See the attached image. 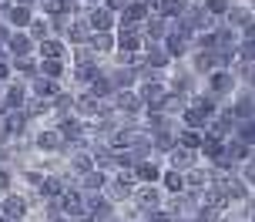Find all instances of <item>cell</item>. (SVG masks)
<instances>
[{
  "label": "cell",
  "instance_id": "f5cc1de1",
  "mask_svg": "<svg viewBox=\"0 0 255 222\" xmlns=\"http://www.w3.org/2000/svg\"><path fill=\"white\" fill-rule=\"evenodd\" d=\"M111 222H125V219H121V216H115V219H111Z\"/></svg>",
  "mask_w": 255,
  "mask_h": 222
},
{
  "label": "cell",
  "instance_id": "ee69618b",
  "mask_svg": "<svg viewBox=\"0 0 255 222\" xmlns=\"http://www.w3.org/2000/svg\"><path fill=\"white\" fill-rule=\"evenodd\" d=\"M141 222H175V219H171L165 209H154V212H148V216H144Z\"/></svg>",
  "mask_w": 255,
  "mask_h": 222
},
{
  "label": "cell",
  "instance_id": "8d00e7d4",
  "mask_svg": "<svg viewBox=\"0 0 255 222\" xmlns=\"http://www.w3.org/2000/svg\"><path fill=\"white\" fill-rule=\"evenodd\" d=\"M185 7H188V0H154V13H161L165 20L181 17V13H185Z\"/></svg>",
  "mask_w": 255,
  "mask_h": 222
},
{
  "label": "cell",
  "instance_id": "f6af8a7d",
  "mask_svg": "<svg viewBox=\"0 0 255 222\" xmlns=\"http://www.w3.org/2000/svg\"><path fill=\"white\" fill-rule=\"evenodd\" d=\"M10 78H13V71H10V57H0V84H7Z\"/></svg>",
  "mask_w": 255,
  "mask_h": 222
},
{
  "label": "cell",
  "instance_id": "db71d44e",
  "mask_svg": "<svg viewBox=\"0 0 255 222\" xmlns=\"http://www.w3.org/2000/svg\"><path fill=\"white\" fill-rule=\"evenodd\" d=\"M0 222H10V219H7V216H0Z\"/></svg>",
  "mask_w": 255,
  "mask_h": 222
},
{
  "label": "cell",
  "instance_id": "7402d4cb",
  "mask_svg": "<svg viewBox=\"0 0 255 222\" xmlns=\"http://www.w3.org/2000/svg\"><path fill=\"white\" fill-rule=\"evenodd\" d=\"M181 175H185V189H191V192H205L208 185L215 182V179H212V169H208L205 162H198L195 169L181 172Z\"/></svg>",
  "mask_w": 255,
  "mask_h": 222
},
{
  "label": "cell",
  "instance_id": "83f0119b",
  "mask_svg": "<svg viewBox=\"0 0 255 222\" xmlns=\"http://www.w3.org/2000/svg\"><path fill=\"white\" fill-rule=\"evenodd\" d=\"M222 155L229 158V162H235V165H242V162L255 158V148H252V145H245V142H239V138L232 135V138H225V152H222Z\"/></svg>",
  "mask_w": 255,
  "mask_h": 222
},
{
  "label": "cell",
  "instance_id": "d590c367",
  "mask_svg": "<svg viewBox=\"0 0 255 222\" xmlns=\"http://www.w3.org/2000/svg\"><path fill=\"white\" fill-rule=\"evenodd\" d=\"M10 71H13V78H37V57H13L10 61Z\"/></svg>",
  "mask_w": 255,
  "mask_h": 222
},
{
  "label": "cell",
  "instance_id": "603a6c76",
  "mask_svg": "<svg viewBox=\"0 0 255 222\" xmlns=\"http://www.w3.org/2000/svg\"><path fill=\"white\" fill-rule=\"evenodd\" d=\"M64 179H61V172H47L44 175V182L37 185V199L40 202H54V199H61L64 196Z\"/></svg>",
  "mask_w": 255,
  "mask_h": 222
},
{
  "label": "cell",
  "instance_id": "9c48e42d",
  "mask_svg": "<svg viewBox=\"0 0 255 222\" xmlns=\"http://www.w3.org/2000/svg\"><path fill=\"white\" fill-rule=\"evenodd\" d=\"M81 17H84V24L91 27V34H108V30L118 27V13H111L108 7H101V3H98V7H84Z\"/></svg>",
  "mask_w": 255,
  "mask_h": 222
},
{
  "label": "cell",
  "instance_id": "8fae6325",
  "mask_svg": "<svg viewBox=\"0 0 255 222\" xmlns=\"http://www.w3.org/2000/svg\"><path fill=\"white\" fill-rule=\"evenodd\" d=\"M0 98H3L7 111H20V108L27 105V98H30V91H27V81H24V78H10L3 88H0Z\"/></svg>",
  "mask_w": 255,
  "mask_h": 222
},
{
  "label": "cell",
  "instance_id": "d4e9b609",
  "mask_svg": "<svg viewBox=\"0 0 255 222\" xmlns=\"http://www.w3.org/2000/svg\"><path fill=\"white\" fill-rule=\"evenodd\" d=\"M67 57H47V61H37V74H44V78L57 81V84H64L67 81Z\"/></svg>",
  "mask_w": 255,
  "mask_h": 222
},
{
  "label": "cell",
  "instance_id": "681fc988",
  "mask_svg": "<svg viewBox=\"0 0 255 222\" xmlns=\"http://www.w3.org/2000/svg\"><path fill=\"white\" fill-rule=\"evenodd\" d=\"M47 222H74V219H67V216H54V219H47Z\"/></svg>",
  "mask_w": 255,
  "mask_h": 222
},
{
  "label": "cell",
  "instance_id": "f907efd6",
  "mask_svg": "<svg viewBox=\"0 0 255 222\" xmlns=\"http://www.w3.org/2000/svg\"><path fill=\"white\" fill-rule=\"evenodd\" d=\"M0 118H7V105H3V98H0Z\"/></svg>",
  "mask_w": 255,
  "mask_h": 222
},
{
  "label": "cell",
  "instance_id": "f546056e",
  "mask_svg": "<svg viewBox=\"0 0 255 222\" xmlns=\"http://www.w3.org/2000/svg\"><path fill=\"white\" fill-rule=\"evenodd\" d=\"M34 125H51V101H40V98H27V105L20 108Z\"/></svg>",
  "mask_w": 255,
  "mask_h": 222
},
{
  "label": "cell",
  "instance_id": "6da1fadb",
  "mask_svg": "<svg viewBox=\"0 0 255 222\" xmlns=\"http://www.w3.org/2000/svg\"><path fill=\"white\" fill-rule=\"evenodd\" d=\"M37 209H40L37 192L10 189V192H3V196H0V216H7L10 222H30Z\"/></svg>",
  "mask_w": 255,
  "mask_h": 222
},
{
  "label": "cell",
  "instance_id": "cb8c5ba5",
  "mask_svg": "<svg viewBox=\"0 0 255 222\" xmlns=\"http://www.w3.org/2000/svg\"><path fill=\"white\" fill-rule=\"evenodd\" d=\"M34 7L30 3H13L10 10H7V17H3V24L10 27V30H27V24L34 20Z\"/></svg>",
  "mask_w": 255,
  "mask_h": 222
},
{
  "label": "cell",
  "instance_id": "b9f144b4",
  "mask_svg": "<svg viewBox=\"0 0 255 222\" xmlns=\"http://www.w3.org/2000/svg\"><path fill=\"white\" fill-rule=\"evenodd\" d=\"M202 7L208 13H212V17H215V20H222V17H225V13H229V7H232V0H202Z\"/></svg>",
  "mask_w": 255,
  "mask_h": 222
},
{
  "label": "cell",
  "instance_id": "7c38bea8",
  "mask_svg": "<svg viewBox=\"0 0 255 222\" xmlns=\"http://www.w3.org/2000/svg\"><path fill=\"white\" fill-rule=\"evenodd\" d=\"M144 37H141V27H115V51L125 54H141Z\"/></svg>",
  "mask_w": 255,
  "mask_h": 222
},
{
  "label": "cell",
  "instance_id": "4316f807",
  "mask_svg": "<svg viewBox=\"0 0 255 222\" xmlns=\"http://www.w3.org/2000/svg\"><path fill=\"white\" fill-rule=\"evenodd\" d=\"M57 202H61V216H67V219H81L84 216V196L77 189H64V196Z\"/></svg>",
  "mask_w": 255,
  "mask_h": 222
},
{
  "label": "cell",
  "instance_id": "52a82bcc",
  "mask_svg": "<svg viewBox=\"0 0 255 222\" xmlns=\"http://www.w3.org/2000/svg\"><path fill=\"white\" fill-rule=\"evenodd\" d=\"M131 206H134L141 216H148V212H154V209L165 206V192H161L158 185H134V192H131Z\"/></svg>",
  "mask_w": 255,
  "mask_h": 222
},
{
  "label": "cell",
  "instance_id": "60d3db41",
  "mask_svg": "<svg viewBox=\"0 0 255 222\" xmlns=\"http://www.w3.org/2000/svg\"><path fill=\"white\" fill-rule=\"evenodd\" d=\"M88 91L94 94L98 101H108V98L115 94V88H111V81H108V74H104V71H101V74H98V78H94V81H91V84H88Z\"/></svg>",
  "mask_w": 255,
  "mask_h": 222
},
{
  "label": "cell",
  "instance_id": "bcb514c9",
  "mask_svg": "<svg viewBox=\"0 0 255 222\" xmlns=\"http://www.w3.org/2000/svg\"><path fill=\"white\" fill-rule=\"evenodd\" d=\"M125 3H128V0H101V7H108L111 13H121V10H125Z\"/></svg>",
  "mask_w": 255,
  "mask_h": 222
},
{
  "label": "cell",
  "instance_id": "7bdbcfd3",
  "mask_svg": "<svg viewBox=\"0 0 255 222\" xmlns=\"http://www.w3.org/2000/svg\"><path fill=\"white\" fill-rule=\"evenodd\" d=\"M10 189H17V172L7 169V165H0V196L10 192Z\"/></svg>",
  "mask_w": 255,
  "mask_h": 222
},
{
  "label": "cell",
  "instance_id": "9f6ffc18",
  "mask_svg": "<svg viewBox=\"0 0 255 222\" xmlns=\"http://www.w3.org/2000/svg\"><path fill=\"white\" fill-rule=\"evenodd\" d=\"M232 222H235V219H232Z\"/></svg>",
  "mask_w": 255,
  "mask_h": 222
},
{
  "label": "cell",
  "instance_id": "8992f818",
  "mask_svg": "<svg viewBox=\"0 0 255 222\" xmlns=\"http://www.w3.org/2000/svg\"><path fill=\"white\" fill-rule=\"evenodd\" d=\"M225 105H229L235 125H242V121H255V88H239Z\"/></svg>",
  "mask_w": 255,
  "mask_h": 222
},
{
  "label": "cell",
  "instance_id": "44dd1931",
  "mask_svg": "<svg viewBox=\"0 0 255 222\" xmlns=\"http://www.w3.org/2000/svg\"><path fill=\"white\" fill-rule=\"evenodd\" d=\"M235 118H232V111H229V105H218V115L208 121V128L205 131H212V135H218V138H232L235 135Z\"/></svg>",
  "mask_w": 255,
  "mask_h": 222
},
{
  "label": "cell",
  "instance_id": "f35d334b",
  "mask_svg": "<svg viewBox=\"0 0 255 222\" xmlns=\"http://www.w3.org/2000/svg\"><path fill=\"white\" fill-rule=\"evenodd\" d=\"M175 145H178V148H188V152H198V148H202V131H188V128L178 125V131H175Z\"/></svg>",
  "mask_w": 255,
  "mask_h": 222
},
{
  "label": "cell",
  "instance_id": "2e32d148",
  "mask_svg": "<svg viewBox=\"0 0 255 222\" xmlns=\"http://www.w3.org/2000/svg\"><path fill=\"white\" fill-rule=\"evenodd\" d=\"M181 17H185V20L191 24V30H195V34H208V30H212V27L218 24V20H215V17H212L208 10H205L202 3H188Z\"/></svg>",
  "mask_w": 255,
  "mask_h": 222
},
{
  "label": "cell",
  "instance_id": "836d02e7",
  "mask_svg": "<svg viewBox=\"0 0 255 222\" xmlns=\"http://www.w3.org/2000/svg\"><path fill=\"white\" fill-rule=\"evenodd\" d=\"M188 108V94H178V91H165V101H161V115L168 118H178L181 111Z\"/></svg>",
  "mask_w": 255,
  "mask_h": 222
},
{
  "label": "cell",
  "instance_id": "c3c4849f",
  "mask_svg": "<svg viewBox=\"0 0 255 222\" xmlns=\"http://www.w3.org/2000/svg\"><path fill=\"white\" fill-rule=\"evenodd\" d=\"M101 0H81V7H98Z\"/></svg>",
  "mask_w": 255,
  "mask_h": 222
},
{
  "label": "cell",
  "instance_id": "ac0fdd59",
  "mask_svg": "<svg viewBox=\"0 0 255 222\" xmlns=\"http://www.w3.org/2000/svg\"><path fill=\"white\" fill-rule=\"evenodd\" d=\"M148 13H151V7H148L144 0H128L125 10L118 13V27H141Z\"/></svg>",
  "mask_w": 255,
  "mask_h": 222
},
{
  "label": "cell",
  "instance_id": "3957f363",
  "mask_svg": "<svg viewBox=\"0 0 255 222\" xmlns=\"http://www.w3.org/2000/svg\"><path fill=\"white\" fill-rule=\"evenodd\" d=\"M202 91L212 94L218 105H225L232 94L239 91V81H235L232 71H222V67H218V71H212V74H205V78H202Z\"/></svg>",
  "mask_w": 255,
  "mask_h": 222
},
{
  "label": "cell",
  "instance_id": "277c9868",
  "mask_svg": "<svg viewBox=\"0 0 255 222\" xmlns=\"http://www.w3.org/2000/svg\"><path fill=\"white\" fill-rule=\"evenodd\" d=\"M202 88V81L195 78L188 71V64L181 61V64H171L165 71V91H178V94H195Z\"/></svg>",
  "mask_w": 255,
  "mask_h": 222
},
{
  "label": "cell",
  "instance_id": "d6a6232c",
  "mask_svg": "<svg viewBox=\"0 0 255 222\" xmlns=\"http://www.w3.org/2000/svg\"><path fill=\"white\" fill-rule=\"evenodd\" d=\"M128 155H131V162L138 165V162H144V158H154L151 152V135L148 131H138V138H134V145L128 148Z\"/></svg>",
  "mask_w": 255,
  "mask_h": 222
},
{
  "label": "cell",
  "instance_id": "e0dca14e",
  "mask_svg": "<svg viewBox=\"0 0 255 222\" xmlns=\"http://www.w3.org/2000/svg\"><path fill=\"white\" fill-rule=\"evenodd\" d=\"M131 172H134V182L138 185H158L161 172H165V162H161V158H144V162H138Z\"/></svg>",
  "mask_w": 255,
  "mask_h": 222
},
{
  "label": "cell",
  "instance_id": "5bb4252c",
  "mask_svg": "<svg viewBox=\"0 0 255 222\" xmlns=\"http://www.w3.org/2000/svg\"><path fill=\"white\" fill-rule=\"evenodd\" d=\"M168 24L171 20H165L161 13H148L144 17V24H141V37H144V44H161V40L168 37Z\"/></svg>",
  "mask_w": 255,
  "mask_h": 222
},
{
  "label": "cell",
  "instance_id": "4fadbf2b",
  "mask_svg": "<svg viewBox=\"0 0 255 222\" xmlns=\"http://www.w3.org/2000/svg\"><path fill=\"white\" fill-rule=\"evenodd\" d=\"M3 128H7V135H10V142H27L30 131H34V121H30L24 111H7Z\"/></svg>",
  "mask_w": 255,
  "mask_h": 222
},
{
  "label": "cell",
  "instance_id": "1f68e13d",
  "mask_svg": "<svg viewBox=\"0 0 255 222\" xmlns=\"http://www.w3.org/2000/svg\"><path fill=\"white\" fill-rule=\"evenodd\" d=\"M158 189H161L165 196H178V192H185V175L175 172V169H165L161 179H158Z\"/></svg>",
  "mask_w": 255,
  "mask_h": 222
},
{
  "label": "cell",
  "instance_id": "ba28073f",
  "mask_svg": "<svg viewBox=\"0 0 255 222\" xmlns=\"http://www.w3.org/2000/svg\"><path fill=\"white\" fill-rule=\"evenodd\" d=\"M222 24L232 27L235 34H242L245 27L255 24V7L249 3V0H232V7H229V13L222 17Z\"/></svg>",
  "mask_w": 255,
  "mask_h": 222
},
{
  "label": "cell",
  "instance_id": "e575fe53",
  "mask_svg": "<svg viewBox=\"0 0 255 222\" xmlns=\"http://www.w3.org/2000/svg\"><path fill=\"white\" fill-rule=\"evenodd\" d=\"M208 121H212V118H205L202 111H195V108H185V111L178 115V125H181V128H188V131H205V128H208Z\"/></svg>",
  "mask_w": 255,
  "mask_h": 222
},
{
  "label": "cell",
  "instance_id": "5b68a950",
  "mask_svg": "<svg viewBox=\"0 0 255 222\" xmlns=\"http://www.w3.org/2000/svg\"><path fill=\"white\" fill-rule=\"evenodd\" d=\"M215 185H218V192L225 196V202L229 206H239V202H249V199H255V189L252 185H245L235 172L232 175H222V179H215Z\"/></svg>",
  "mask_w": 255,
  "mask_h": 222
},
{
  "label": "cell",
  "instance_id": "11a10c76",
  "mask_svg": "<svg viewBox=\"0 0 255 222\" xmlns=\"http://www.w3.org/2000/svg\"><path fill=\"white\" fill-rule=\"evenodd\" d=\"M181 222H198V219H181Z\"/></svg>",
  "mask_w": 255,
  "mask_h": 222
},
{
  "label": "cell",
  "instance_id": "74e56055",
  "mask_svg": "<svg viewBox=\"0 0 255 222\" xmlns=\"http://www.w3.org/2000/svg\"><path fill=\"white\" fill-rule=\"evenodd\" d=\"M235 81H239V88H255V64H245V61H235L229 67Z\"/></svg>",
  "mask_w": 255,
  "mask_h": 222
},
{
  "label": "cell",
  "instance_id": "7a4b0ae2",
  "mask_svg": "<svg viewBox=\"0 0 255 222\" xmlns=\"http://www.w3.org/2000/svg\"><path fill=\"white\" fill-rule=\"evenodd\" d=\"M27 145H30V152L37 158H51L64 155V138L57 135V128L54 125H34V131H30V138H27Z\"/></svg>",
  "mask_w": 255,
  "mask_h": 222
},
{
  "label": "cell",
  "instance_id": "484cf974",
  "mask_svg": "<svg viewBox=\"0 0 255 222\" xmlns=\"http://www.w3.org/2000/svg\"><path fill=\"white\" fill-rule=\"evenodd\" d=\"M61 88H64V84H57V81H51V78H44V74H37V78L27 81V91H30V98H40V101H51V98L61 91Z\"/></svg>",
  "mask_w": 255,
  "mask_h": 222
},
{
  "label": "cell",
  "instance_id": "7dc6e473",
  "mask_svg": "<svg viewBox=\"0 0 255 222\" xmlns=\"http://www.w3.org/2000/svg\"><path fill=\"white\" fill-rule=\"evenodd\" d=\"M7 37H10V27H7V24H3V20H0V47L7 44Z\"/></svg>",
  "mask_w": 255,
  "mask_h": 222
},
{
  "label": "cell",
  "instance_id": "f1b7e54d",
  "mask_svg": "<svg viewBox=\"0 0 255 222\" xmlns=\"http://www.w3.org/2000/svg\"><path fill=\"white\" fill-rule=\"evenodd\" d=\"M88 47L98 61H108V57L115 54V30H108V34H91Z\"/></svg>",
  "mask_w": 255,
  "mask_h": 222
},
{
  "label": "cell",
  "instance_id": "ffe728a7",
  "mask_svg": "<svg viewBox=\"0 0 255 222\" xmlns=\"http://www.w3.org/2000/svg\"><path fill=\"white\" fill-rule=\"evenodd\" d=\"M202 158H198V152H188V148H171L165 155V169H175V172H188V169H195Z\"/></svg>",
  "mask_w": 255,
  "mask_h": 222
},
{
  "label": "cell",
  "instance_id": "4dcf8cb0",
  "mask_svg": "<svg viewBox=\"0 0 255 222\" xmlns=\"http://www.w3.org/2000/svg\"><path fill=\"white\" fill-rule=\"evenodd\" d=\"M108 172H98V169H91L84 172L81 179H77V192H104V185H108Z\"/></svg>",
  "mask_w": 255,
  "mask_h": 222
},
{
  "label": "cell",
  "instance_id": "9a60e30c",
  "mask_svg": "<svg viewBox=\"0 0 255 222\" xmlns=\"http://www.w3.org/2000/svg\"><path fill=\"white\" fill-rule=\"evenodd\" d=\"M34 40L27 37V30H10V37H7V44H3V54L7 57H34Z\"/></svg>",
  "mask_w": 255,
  "mask_h": 222
},
{
  "label": "cell",
  "instance_id": "d6986e66",
  "mask_svg": "<svg viewBox=\"0 0 255 222\" xmlns=\"http://www.w3.org/2000/svg\"><path fill=\"white\" fill-rule=\"evenodd\" d=\"M138 57H141V64H144V67H151V71H161V74H165L168 67H171V61H168V54H165V47H161V44H144Z\"/></svg>",
  "mask_w": 255,
  "mask_h": 222
},
{
  "label": "cell",
  "instance_id": "ab89813d",
  "mask_svg": "<svg viewBox=\"0 0 255 222\" xmlns=\"http://www.w3.org/2000/svg\"><path fill=\"white\" fill-rule=\"evenodd\" d=\"M27 37L34 40V44L44 40V37H51V20H47V17H40V13H34V20L27 24Z\"/></svg>",
  "mask_w": 255,
  "mask_h": 222
},
{
  "label": "cell",
  "instance_id": "30bf717a",
  "mask_svg": "<svg viewBox=\"0 0 255 222\" xmlns=\"http://www.w3.org/2000/svg\"><path fill=\"white\" fill-rule=\"evenodd\" d=\"M57 37H61L67 47H84V44L91 40V27L84 24V17H67Z\"/></svg>",
  "mask_w": 255,
  "mask_h": 222
},
{
  "label": "cell",
  "instance_id": "816d5d0a",
  "mask_svg": "<svg viewBox=\"0 0 255 222\" xmlns=\"http://www.w3.org/2000/svg\"><path fill=\"white\" fill-rule=\"evenodd\" d=\"M10 3H30V7H34V3H37V0H10Z\"/></svg>",
  "mask_w": 255,
  "mask_h": 222
}]
</instances>
